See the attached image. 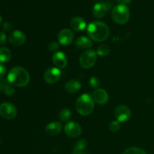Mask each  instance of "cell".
Returning a JSON list of instances; mask_svg holds the SVG:
<instances>
[{
    "mask_svg": "<svg viewBox=\"0 0 154 154\" xmlns=\"http://www.w3.org/2000/svg\"><path fill=\"white\" fill-rule=\"evenodd\" d=\"M87 34L93 41L102 42H105L109 37L110 30L105 23L93 21L87 26Z\"/></svg>",
    "mask_w": 154,
    "mask_h": 154,
    "instance_id": "cell-1",
    "label": "cell"
},
{
    "mask_svg": "<svg viewBox=\"0 0 154 154\" xmlns=\"http://www.w3.org/2000/svg\"><path fill=\"white\" fill-rule=\"evenodd\" d=\"M7 80L13 86L23 87L28 85L29 83L30 76L29 74L24 68L15 66L9 71Z\"/></svg>",
    "mask_w": 154,
    "mask_h": 154,
    "instance_id": "cell-2",
    "label": "cell"
},
{
    "mask_svg": "<svg viewBox=\"0 0 154 154\" xmlns=\"http://www.w3.org/2000/svg\"><path fill=\"white\" fill-rule=\"evenodd\" d=\"M76 110L81 115H90L94 109V100L87 93H84L78 98L75 104Z\"/></svg>",
    "mask_w": 154,
    "mask_h": 154,
    "instance_id": "cell-3",
    "label": "cell"
},
{
    "mask_svg": "<svg viewBox=\"0 0 154 154\" xmlns=\"http://www.w3.org/2000/svg\"><path fill=\"white\" fill-rule=\"evenodd\" d=\"M113 20L117 24H125L129 21L130 17V11L126 5H120L114 6L111 12Z\"/></svg>",
    "mask_w": 154,
    "mask_h": 154,
    "instance_id": "cell-4",
    "label": "cell"
},
{
    "mask_svg": "<svg viewBox=\"0 0 154 154\" xmlns=\"http://www.w3.org/2000/svg\"><path fill=\"white\" fill-rule=\"evenodd\" d=\"M96 60H97V54L96 51L93 50H87L80 57V66L84 69H90L94 66Z\"/></svg>",
    "mask_w": 154,
    "mask_h": 154,
    "instance_id": "cell-5",
    "label": "cell"
},
{
    "mask_svg": "<svg viewBox=\"0 0 154 154\" xmlns=\"http://www.w3.org/2000/svg\"><path fill=\"white\" fill-rule=\"evenodd\" d=\"M17 114L16 107L9 102H4L0 105V116L6 120H12Z\"/></svg>",
    "mask_w": 154,
    "mask_h": 154,
    "instance_id": "cell-6",
    "label": "cell"
},
{
    "mask_svg": "<svg viewBox=\"0 0 154 154\" xmlns=\"http://www.w3.org/2000/svg\"><path fill=\"white\" fill-rule=\"evenodd\" d=\"M114 114H115L117 121H119L120 123V122L124 123V122L128 121L130 119L131 116H132V112H131L130 109L127 106L121 105H118L115 108Z\"/></svg>",
    "mask_w": 154,
    "mask_h": 154,
    "instance_id": "cell-7",
    "label": "cell"
},
{
    "mask_svg": "<svg viewBox=\"0 0 154 154\" xmlns=\"http://www.w3.org/2000/svg\"><path fill=\"white\" fill-rule=\"evenodd\" d=\"M64 132L65 134L70 138H77L81 135L82 129L76 122H69L65 126Z\"/></svg>",
    "mask_w": 154,
    "mask_h": 154,
    "instance_id": "cell-8",
    "label": "cell"
},
{
    "mask_svg": "<svg viewBox=\"0 0 154 154\" xmlns=\"http://www.w3.org/2000/svg\"><path fill=\"white\" fill-rule=\"evenodd\" d=\"M61 77V72L58 68H50L45 71L44 79L48 84H53L57 83Z\"/></svg>",
    "mask_w": 154,
    "mask_h": 154,
    "instance_id": "cell-9",
    "label": "cell"
},
{
    "mask_svg": "<svg viewBox=\"0 0 154 154\" xmlns=\"http://www.w3.org/2000/svg\"><path fill=\"white\" fill-rule=\"evenodd\" d=\"M26 35L20 30H16L11 33L8 37V41L11 45L14 46H21L26 42Z\"/></svg>",
    "mask_w": 154,
    "mask_h": 154,
    "instance_id": "cell-10",
    "label": "cell"
},
{
    "mask_svg": "<svg viewBox=\"0 0 154 154\" xmlns=\"http://www.w3.org/2000/svg\"><path fill=\"white\" fill-rule=\"evenodd\" d=\"M74 35L72 30L69 29H63L60 32L58 35V42L63 46H68L72 42Z\"/></svg>",
    "mask_w": 154,
    "mask_h": 154,
    "instance_id": "cell-11",
    "label": "cell"
},
{
    "mask_svg": "<svg viewBox=\"0 0 154 154\" xmlns=\"http://www.w3.org/2000/svg\"><path fill=\"white\" fill-rule=\"evenodd\" d=\"M52 61L54 64L60 69H64L67 66L68 64L67 57L64 53L61 52V51H58L53 54Z\"/></svg>",
    "mask_w": 154,
    "mask_h": 154,
    "instance_id": "cell-12",
    "label": "cell"
},
{
    "mask_svg": "<svg viewBox=\"0 0 154 154\" xmlns=\"http://www.w3.org/2000/svg\"><path fill=\"white\" fill-rule=\"evenodd\" d=\"M93 99L94 102H96L99 105H105L108 102L109 96L108 93L103 89H97L93 93Z\"/></svg>",
    "mask_w": 154,
    "mask_h": 154,
    "instance_id": "cell-13",
    "label": "cell"
},
{
    "mask_svg": "<svg viewBox=\"0 0 154 154\" xmlns=\"http://www.w3.org/2000/svg\"><path fill=\"white\" fill-rule=\"evenodd\" d=\"M108 11V7L105 3L98 2L93 8V14L96 18L100 19L105 16Z\"/></svg>",
    "mask_w": 154,
    "mask_h": 154,
    "instance_id": "cell-14",
    "label": "cell"
},
{
    "mask_svg": "<svg viewBox=\"0 0 154 154\" xmlns=\"http://www.w3.org/2000/svg\"><path fill=\"white\" fill-rule=\"evenodd\" d=\"M70 26L74 31L81 32L85 29L87 23L84 18L81 17H75L70 21Z\"/></svg>",
    "mask_w": 154,
    "mask_h": 154,
    "instance_id": "cell-15",
    "label": "cell"
},
{
    "mask_svg": "<svg viewBox=\"0 0 154 154\" xmlns=\"http://www.w3.org/2000/svg\"><path fill=\"white\" fill-rule=\"evenodd\" d=\"M62 129H63L62 124L60 122H52L47 125L45 132L51 136H56L61 132Z\"/></svg>",
    "mask_w": 154,
    "mask_h": 154,
    "instance_id": "cell-16",
    "label": "cell"
},
{
    "mask_svg": "<svg viewBox=\"0 0 154 154\" xmlns=\"http://www.w3.org/2000/svg\"><path fill=\"white\" fill-rule=\"evenodd\" d=\"M0 91L4 93L8 96H12L15 93L13 85L11 84L8 80L4 78L0 80Z\"/></svg>",
    "mask_w": 154,
    "mask_h": 154,
    "instance_id": "cell-17",
    "label": "cell"
},
{
    "mask_svg": "<svg viewBox=\"0 0 154 154\" xmlns=\"http://www.w3.org/2000/svg\"><path fill=\"white\" fill-rule=\"evenodd\" d=\"M81 88V84L77 80H70L65 85V90L69 93H75Z\"/></svg>",
    "mask_w": 154,
    "mask_h": 154,
    "instance_id": "cell-18",
    "label": "cell"
},
{
    "mask_svg": "<svg viewBox=\"0 0 154 154\" xmlns=\"http://www.w3.org/2000/svg\"><path fill=\"white\" fill-rule=\"evenodd\" d=\"M75 45L79 49H89L93 46V42L87 37L81 36L76 39Z\"/></svg>",
    "mask_w": 154,
    "mask_h": 154,
    "instance_id": "cell-19",
    "label": "cell"
},
{
    "mask_svg": "<svg viewBox=\"0 0 154 154\" xmlns=\"http://www.w3.org/2000/svg\"><path fill=\"white\" fill-rule=\"evenodd\" d=\"M11 58V51L7 48H0V63H8Z\"/></svg>",
    "mask_w": 154,
    "mask_h": 154,
    "instance_id": "cell-20",
    "label": "cell"
},
{
    "mask_svg": "<svg viewBox=\"0 0 154 154\" xmlns=\"http://www.w3.org/2000/svg\"><path fill=\"white\" fill-rule=\"evenodd\" d=\"M60 120L63 122H66L69 120H70L71 117H72V113L71 111L67 108H64L60 111V114H59Z\"/></svg>",
    "mask_w": 154,
    "mask_h": 154,
    "instance_id": "cell-21",
    "label": "cell"
},
{
    "mask_svg": "<svg viewBox=\"0 0 154 154\" xmlns=\"http://www.w3.org/2000/svg\"><path fill=\"white\" fill-rule=\"evenodd\" d=\"M87 146V140L84 139V138H81V139L78 140V141L75 143L73 150L82 151V150H85Z\"/></svg>",
    "mask_w": 154,
    "mask_h": 154,
    "instance_id": "cell-22",
    "label": "cell"
},
{
    "mask_svg": "<svg viewBox=\"0 0 154 154\" xmlns=\"http://www.w3.org/2000/svg\"><path fill=\"white\" fill-rule=\"evenodd\" d=\"M110 53L109 47L106 45H102L99 46L96 51V54L100 57H106Z\"/></svg>",
    "mask_w": 154,
    "mask_h": 154,
    "instance_id": "cell-23",
    "label": "cell"
},
{
    "mask_svg": "<svg viewBox=\"0 0 154 154\" xmlns=\"http://www.w3.org/2000/svg\"><path fill=\"white\" fill-rule=\"evenodd\" d=\"M123 154H147V153L139 147H129L126 150H124Z\"/></svg>",
    "mask_w": 154,
    "mask_h": 154,
    "instance_id": "cell-24",
    "label": "cell"
},
{
    "mask_svg": "<svg viewBox=\"0 0 154 154\" xmlns=\"http://www.w3.org/2000/svg\"><path fill=\"white\" fill-rule=\"evenodd\" d=\"M89 84L93 89L97 90L100 85V81L97 77H91L90 79L89 80Z\"/></svg>",
    "mask_w": 154,
    "mask_h": 154,
    "instance_id": "cell-25",
    "label": "cell"
},
{
    "mask_svg": "<svg viewBox=\"0 0 154 154\" xmlns=\"http://www.w3.org/2000/svg\"><path fill=\"white\" fill-rule=\"evenodd\" d=\"M120 129V122L117 121V120H113L109 124V129L111 132H116Z\"/></svg>",
    "mask_w": 154,
    "mask_h": 154,
    "instance_id": "cell-26",
    "label": "cell"
},
{
    "mask_svg": "<svg viewBox=\"0 0 154 154\" xmlns=\"http://www.w3.org/2000/svg\"><path fill=\"white\" fill-rule=\"evenodd\" d=\"M59 44L58 42H52L48 46V49H49L50 51L51 52H55L56 51L59 49Z\"/></svg>",
    "mask_w": 154,
    "mask_h": 154,
    "instance_id": "cell-27",
    "label": "cell"
},
{
    "mask_svg": "<svg viewBox=\"0 0 154 154\" xmlns=\"http://www.w3.org/2000/svg\"><path fill=\"white\" fill-rule=\"evenodd\" d=\"M6 74V67L2 64L0 63V80L2 79L3 77Z\"/></svg>",
    "mask_w": 154,
    "mask_h": 154,
    "instance_id": "cell-28",
    "label": "cell"
},
{
    "mask_svg": "<svg viewBox=\"0 0 154 154\" xmlns=\"http://www.w3.org/2000/svg\"><path fill=\"white\" fill-rule=\"evenodd\" d=\"M6 42V35L5 33L3 32H0V46L4 45Z\"/></svg>",
    "mask_w": 154,
    "mask_h": 154,
    "instance_id": "cell-29",
    "label": "cell"
},
{
    "mask_svg": "<svg viewBox=\"0 0 154 154\" xmlns=\"http://www.w3.org/2000/svg\"><path fill=\"white\" fill-rule=\"evenodd\" d=\"M12 28V25L10 22H5L3 25V29L5 31H8Z\"/></svg>",
    "mask_w": 154,
    "mask_h": 154,
    "instance_id": "cell-30",
    "label": "cell"
},
{
    "mask_svg": "<svg viewBox=\"0 0 154 154\" xmlns=\"http://www.w3.org/2000/svg\"><path fill=\"white\" fill-rule=\"evenodd\" d=\"M117 2L120 5H126L127 4H129L132 2V0H117Z\"/></svg>",
    "mask_w": 154,
    "mask_h": 154,
    "instance_id": "cell-31",
    "label": "cell"
},
{
    "mask_svg": "<svg viewBox=\"0 0 154 154\" xmlns=\"http://www.w3.org/2000/svg\"><path fill=\"white\" fill-rule=\"evenodd\" d=\"M72 154H87L84 150H82V151H80V150H73L72 152Z\"/></svg>",
    "mask_w": 154,
    "mask_h": 154,
    "instance_id": "cell-32",
    "label": "cell"
},
{
    "mask_svg": "<svg viewBox=\"0 0 154 154\" xmlns=\"http://www.w3.org/2000/svg\"><path fill=\"white\" fill-rule=\"evenodd\" d=\"M2 22V16L0 15V25H1Z\"/></svg>",
    "mask_w": 154,
    "mask_h": 154,
    "instance_id": "cell-33",
    "label": "cell"
}]
</instances>
